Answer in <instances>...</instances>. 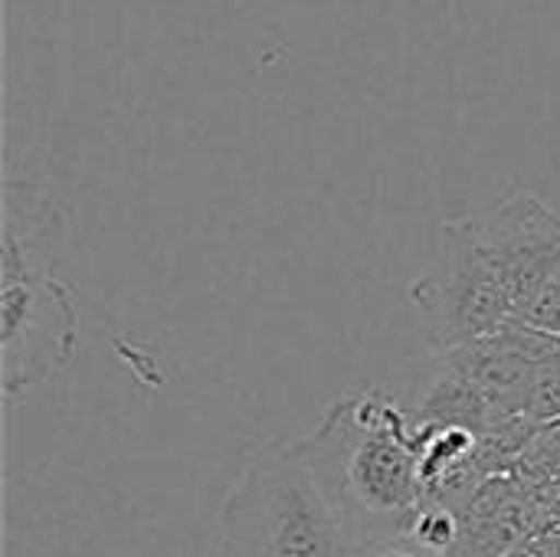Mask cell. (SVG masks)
Returning a JSON list of instances; mask_svg holds the SVG:
<instances>
[{
    "mask_svg": "<svg viewBox=\"0 0 560 557\" xmlns=\"http://www.w3.org/2000/svg\"><path fill=\"white\" fill-rule=\"evenodd\" d=\"M505 557H558L555 552H548L541 542H535V538H528L525 545H518L515 552H509Z\"/></svg>",
    "mask_w": 560,
    "mask_h": 557,
    "instance_id": "cell-9",
    "label": "cell"
},
{
    "mask_svg": "<svg viewBox=\"0 0 560 557\" xmlns=\"http://www.w3.org/2000/svg\"><path fill=\"white\" fill-rule=\"evenodd\" d=\"M361 545L299 446L246 456L213 519L210 557H358Z\"/></svg>",
    "mask_w": 560,
    "mask_h": 557,
    "instance_id": "cell-3",
    "label": "cell"
},
{
    "mask_svg": "<svg viewBox=\"0 0 560 557\" xmlns=\"http://www.w3.org/2000/svg\"><path fill=\"white\" fill-rule=\"evenodd\" d=\"M358 557H443V555H433V552L420 548V545H417V542H410V538H397V542H384V545H368V548H361V555Z\"/></svg>",
    "mask_w": 560,
    "mask_h": 557,
    "instance_id": "cell-8",
    "label": "cell"
},
{
    "mask_svg": "<svg viewBox=\"0 0 560 557\" xmlns=\"http://www.w3.org/2000/svg\"><path fill=\"white\" fill-rule=\"evenodd\" d=\"M560 269V213L535 194L446 220L436 259L407 295L436 355L495 335Z\"/></svg>",
    "mask_w": 560,
    "mask_h": 557,
    "instance_id": "cell-1",
    "label": "cell"
},
{
    "mask_svg": "<svg viewBox=\"0 0 560 557\" xmlns=\"http://www.w3.org/2000/svg\"><path fill=\"white\" fill-rule=\"evenodd\" d=\"M541 515V499L515 473L489 479L459 512V538L450 557H505L525 545Z\"/></svg>",
    "mask_w": 560,
    "mask_h": 557,
    "instance_id": "cell-6",
    "label": "cell"
},
{
    "mask_svg": "<svg viewBox=\"0 0 560 557\" xmlns=\"http://www.w3.org/2000/svg\"><path fill=\"white\" fill-rule=\"evenodd\" d=\"M66 243V220L43 184L3 181V227H0V282L56 272Z\"/></svg>",
    "mask_w": 560,
    "mask_h": 557,
    "instance_id": "cell-5",
    "label": "cell"
},
{
    "mask_svg": "<svg viewBox=\"0 0 560 557\" xmlns=\"http://www.w3.org/2000/svg\"><path fill=\"white\" fill-rule=\"evenodd\" d=\"M79 345L75 292L56 272H33L0 282V381L16 401L59 374Z\"/></svg>",
    "mask_w": 560,
    "mask_h": 557,
    "instance_id": "cell-4",
    "label": "cell"
},
{
    "mask_svg": "<svg viewBox=\"0 0 560 557\" xmlns=\"http://www.w3.org/2000/svg\"><path fill=\"white\" fill-rule=\"evenodd\" d=\"M358 545L407 538L423 509L417 420L384 387L341 394L295 443Z\"/></svg>",
    "mask_w": 560,
    "mask_h": 557,
    "instance_id": "cell-2",
    "label": "cell"
},
{
    "mask_svg": "<svg viewBox=\"0 0 560 557\" xmlns=\"http://www.w3.org/2000/svg\"><path fill=\"white\" fill-rule=\"evenodd\" d=\"M407 538L417 542L420 548L433 552V555L450 557V552L456 548V538H459V512H453L446 506H436V502H427L417 512L413 529H410Z\"/></svg>",
    "mask_w": 560,
    "mask_h": 557,
    "instance_id": "cell-7",
    "label": "cell"
}]
</instances>
